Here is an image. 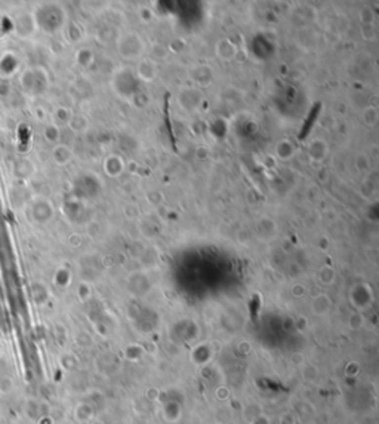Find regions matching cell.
Masks as SVG:
<instances>
[{
  "label": "cell",
  "mask_w": 379,
  "mask_h": 424,
  "mask_svg": "<svg viewBox=\"0 0 379 424\" xmlns=\"http://www.w3.org/2000/svg\"><path fill=\"white\" fill-rule=\"evenodd\" d=\"M53 156H55V160L58 162V163H67L68 162V159H70V156H71V153H70V150L67 148V147H56L55 148V151H53Z\"/></svg>",
  "instance_id": "cell-1"
},
{
  "label": "cell",
  "mask_w": 379,
  "mask_h": 424,
  "mask_svg": "<svg viewBox=\"0 0 379 424\" xmlns=\"http://www.w3.org/2000/svg\"><path fill=\"white\" fill-rule=\"evenodd\" d=\"M377 120H378L377 108H368V110L365 111V122H366L369 126H375V125H377Z\"/></svg>",
  "instance_id": "cell-2"
}]
</instances>
